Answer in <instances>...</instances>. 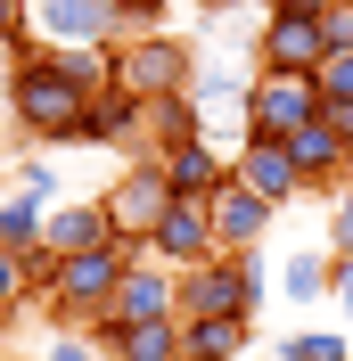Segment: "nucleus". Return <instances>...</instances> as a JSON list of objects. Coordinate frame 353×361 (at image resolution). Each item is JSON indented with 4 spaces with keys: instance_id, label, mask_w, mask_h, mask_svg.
Segmentation results:
<instances>
[{
    "instance_id": "nucleus-28",
    "label": "nucleus",
    "mask_w": 353,
    "mask_h": 361,
    "mask_svg": "<svg viewBox=\"0 0 353 361\" xmlns=\"http://www.w3.org/2000/svg\"><path fill=\"white\" fill-rule=\"evenodd\" d=\"M115 17H124V33H132V25H164L173 0H115Z\"/></svg>"
},
{
    "instance_id": "nucleus-8",
    "label": "nucleus",
    "mask_w": 353,
    "mask_h": 361,
    "mask_svg": "<svg viewBox=\"0 0 353 361\" xmlns=\"http://www.w3.org/2000/svg\"><path fill=\"white\" fill-rule=\"evenodd\" d=\"M148 255L164 271H198V263H214L222 255V238H214V205L205 197H173L164 214H156V230H148Z\"/></svg>"
},
{
    "instance_id": "nucleus-19",
    "label": "nucleus",
    "mask_w": 353,
    "mask_h": 361,
    "mask_svg": "<svg viewBox=\"0 0 353 361\" xmlns=\"http://www.w3.org/2000/svg\"><path fill=\"white\" fill-rule=\"evenodd\" d=\"M239 353H246V320H181V361H239Z\"/></svg>"
},
{
    "instance_id": "nucleus-21",
    "label": "nucleus",
    "mask_w": 353,
    "mask_h": 361,
    "mask_svg": "<svg viewBox=\"0 0 353 361\" xmlns=\"http://www.w3.org/2000/svg\"><path fill=\"white\" fill-rule=\"evenodd\" d=\"M271 361H353V337L345 329H296V337H280Z\"/></svg>"
},
{
    "instance_id": "nucleus-5",
    "label": "nucleus",
    "mask_w": 353,
    "mask_h": 361,
    "mask_svg": "<svg viewBox=\"0 0 353 361\" xmlns=\"http://www.w3.org/2000/svg\"><path fill=\"white\" fill-rule=\"evenodd\" d=\"M107 230L115 238H132V247H148V230H156V214H164V205H173V189H164V164L148 157V148H140L132 164H124V173L107 180Z\"/></svg>"
},
{
    "instance_id": "nucleus-7",
    "label": "nucleus",
    "mask_w": 353,
    "mask_h": 361,
    "mask_svg": "<svg viewBox=\"0 0 353 361\" xmlns=\"http://www.w3.org/2000/svg\"><path fill=\"white\" fill-rule=\"evenodd\" d=\"M321 58H329V33L304 8H271L255 25V74H312Z\"/></svg>"
},
{
    "instance_id": "nucleus-4",
    "label": "nucleus",
    "mask_w": 353,
    "mask_h": 361,
    "mask_svg": "<svg viewBox=\"0 0 353 361\" xmlns=\"http://www.w3.org/2000/svg\"><path fill=\"white\" fill-rule=\"evenodd\" d=\"M255 304H263V295L246 288V271L230 263V255H214V263H198V271L173 279V312L181 320H255Z\"/></svg>"
},
{
    "instance_id": "nucleus-27",
    "label": "nucleus",
    "mask_w": 353,
    "mask_h": 361,
    "mask_svg": "<svg viewBox=\"0 0 353 361\" xmlns=\"http://www.w3.org/2000/svg\"><path fill=\"white\" fill-rule=\"evenodd\" d=\"M329 304H337V320H345V337H353V255H337V271H329Z\"/></svg>"
},
{
    "instance_id": "nucleus-16",
    "label": "nucleus",
    "mask_w": 353,
    "mask_h": 361,
    "mask_svg": "<svg viewBox=\"0 0 353 361\" xmlns=\"http://www.w3.org/2000/svg\"><path fill=\"white\" fill-rule=\"evenodd\" d=\"M329 271H337L329 247H287V263L271 271V288H280L287 304H329Z\"/></svg>"
},
{
    "instance_id": "nucleus-18",
    "label": "nucleus",
    "mask_w": 353,
    "mask_h": 361,
    "mask_svg": "<svg viewBox=\"0 0 353 361\" xmlns=\"http://www.w3.org/2000/svg\"><path fill=\"white\" fill-rule=\"evenodd\" d=\"M107 345L115 361H181V320H140V329H107Z\"/></svg>"
},
{
    "instance_id": "nucleus-17",
    "label": "nucleus",
    "mask_w": 353,
    "mask_h": 361,
    "mask_svg": "<svg viewBox=\"0 0 353 361\" xmlns=\"http://www.w3.org/2000/svg\"><path fill=\"white\" fill-rule=\"evenodd\" d=\"M181 140H205V115H198V99L189 90H173V99H148V157H164V148H181Z\"/></svg>"
},
{
    "instance_id": "nucleus-20",
    "label": "nucleus",
    "mask_w": 353,
    "mask_h": 361,
    "mask_svg": "<svg viewBox=\"0 0 353 361\" xmlns=\"http://www.w3.org/2000/svg\"><path fill=\"white\" fill-rule=\"evenodd\" d=\"M42 222H49V205L42 197H0V247L8 255H42Z\"/></svg>"
},
{
    "instance_id": "nucleus-11",
    "label": "nucleus",
    "mask_w": 353,
    "mask_h": 361,
    "mask_svg": "<svg viewBox=\"0 0 353 361\" xmlns=\"http://www.w3.org/2000/svg\"><path fill=\"white\" fill-rule=\"evenodd\" d=\"M230 180H239V189H255L263 205H296V197H304V173L287 164L280 140H246L239 157H230Z\"/></svg>"
},
{
    "instance_id": "nucleus-34",
    "label": "nucleus",
    "mask_w": 353,
    "mask_h": 361,
    "mask_svg": "<svg viewBox=\"0 0 353 361\" xmlns=\"http://www.w3.org/2000/svg\"><path fill=\"white\" fill-rule=\"evenodd\" d=\"M246 8H255V17H271V8H280V0H246Z\"/></svg>"
},
{
    "instance_id": "nucleus-13",
    "label": "nucleus",
    "mask_w": 353,
    "mask_h": 361,
    "mask_svg": "<svg viewBox=\"0 0 353 361\" xmlns=\"http://www.w3.org/2000/svg\"><path fill=\"white\" fill-rule=\"evenodd\" d=\"M115 230H107V205L99 197H58L49 205V222H42V247L49 255H90V247H107Z\"/></svg>"
},
{
    "instance_id": "nucleus-2",
    "label": "nucleus",
    "mask_w": 353,
    "mask_h": 361,
    "mask_svg": "<svg viewBox=\"0 0 353 361\" xmlns=\"http://www.w3.org/2000/svg\"><path fill=\"white\" fill-rule=\"evenodd\" d=\"M107 66H115V90H132V99H173L198 74V49L181 33H124L107 49Z\"/></svg>"
},
{
    "instance_id": "nucleus-32",
    "label": "nucleus",
    "mask_w": 353,
    "mask_h": 361,
    "mask_svg": "<svg viewBox=\"0 0 353 361\" xmlns=\"http://www.w3.org/2000/svg\"><path fill=\"white\" fill-rule=\"evenodd\" d=\"M0 33H25V0H0Z\"/></svg>"
},
{
    "instance_id": "nucleus-14",
    "label": "nucleus",
    "mask_w": 353,
    "mask_h": 361,
    "mask_svg": "<svg viewBox=\"0 0 353 361\" xmlns=\"http://www.w3.org/2000/svg\"><path fill=\"white\" fill-rule=\"evenodd\" d=\"M164 189H173V197H214L222 180H230V157H222L214 140H181V148H164Z\"/></svg>"
},
{
    "instance_id": "nucleus-36",
    "label": "nucleus",
    "mask_w": 353,
    "mask_h": 361,
    "mask_svg": "<svg viewBox=\"0 0 353 361\" xmlns=\"http://www.w3.org/2000/svg\"><path fill=\"white\" fill-rule=\"evenodd\" d=\"M0 361H8V353H0Z\"/></svg>"
},
{
    "instance_id": "nucleus-33",
    "label": "nucleus",
    "mask_w": 353,
    "mask_h": 361,
    "mask_svg": "<svg viewBox=\"0 0 353 361\" xmlns=\"http://www.w3.org/2000/svg\"><path fill=\"white\" fill-rule=\"evenodd\" d=\"M280 8H304V17H329L337 0H280Z\"/></svg>"
},
{
    "instance_id": "nucleus-6",
    "label": "nucleus",
    "mask_w": 353,
    "mask_h": 361,
    "mask_svg": "<svg viewBox=\"0 0 353 361\" xmlns=\"http://www.w3.org/2000/svg\"><path fill=\"white\" fill-rule=\"evenodd\" d=\"M312 115H321V90H312V74H255L246 82V140H287L304 132Z\"/></svg>"
},
{
    "instance_id": "nucleus-22",
    "label": "nucleus",
    "mask_w": 353,
    "mask_h": 361,
    "mask_svg": "<svg viewBox=\"0 0 353 361\" xmlns=\"http://www.w3.org/2000/svg\"><path fill=\"white\" fill-rule=\"evenodd\" d=\"M312 90L321 99H353V42H337L321 66H312Z\"/></svg>"
},
{
    "instance_id": "nucleus-26",
    "label": "nucleus",
    "mask_w": 353,
    "mask_h": 361,
    "mask_svg": "<svg viewBox=\"0 0 353 361\" xmlns=\"http://www.w3.org/2000/svg\"><path fill=\"white\" fill-rule=\"evenodd\" d=\"M42 361H115V353H107L99 337H66V329H58V337L42 345Z\"/></svg>"
},
{
    "instance_id": "nucleus-23",
    "label": "nucleus",
    "mask_w": 353,
    "mask_h": 361,
    "mask_svg": "<svg viewBox=\"0 0 353 361\" xmlns=\"http://www.w3.org/2000/svg\"><path fill=\"white\" fill-rule=\"evenodd\" d=\"M8 173H17V189H25V197L58 205V164H49V157H17V164H8Z\"/></svg>"
},
{
    "instance_id": "nucleus-15",
    "label": "nucleus",
    "mask_w": 353,
    "mask_h": 361,
    "mask_svg": "<svg viewBox=\"0 0 353 361\" xmlns=\"http://www.w3.org/2000/svg\"><path fill=\"white\" fill-rule=\"evenodd\" d=\"M90 148H140V140H148V99H132V90H99V99H90Z\"/></svg>"
},
{
    "instance_id": "nucleus-24",
    "label": "nucleus",
    "mask_w": 353,
    "mask_h": 361,
    "mask_svg": "<svg viewBox=\"0 0 353 361\" xmlns=\"http://www.w3.org/2000/svg\"><path fill=\"white\" fill-rule=\"evenodd\" d=\"M329 255H353V180L329 189Z\"/></svg>"
},
{
    "instance_id": "nucleus-30",
    "label": "nucleus",
    "mask_w": 353,
    "mask_h": 361,
    "mask_svg": "<svg viewBox=\"0 0 353 361\" xmlns=\"http://www.w3.org/2000/svg\"><path fill=\"white\" fill-rule=\"evenodd\" d=\"M321 33H329V49H337V42H353V0H337L329 17H321Z\"/></svg>"
},
{
    "instance_id": "nucleus-3",
    "label": "nucleus",
    "mask_w": 353,
    "mask_h": 361,
    "mask_svg": "<svg viewBox=\"0 0 353 361\" xmlns=\"http://www.w3.org/2000/svg\"><path fill=\"white\" fill-rule=\"evenodd\" d=\"M25 25H33L42 49H115L124 42L115 0H25Z\"/></svg>"
},
{
    "instance_id": "nucleus-35",
    "label": "nucleus",
    "mask_w": 353,
    "mask_h": 361,
    "mask_svg": "<svg viewBox=\"0 0 353 361\" xmlns=\"http://www.w3.org/2000/svg\"><path fill=\"white\" fill-rule=\"evenodd\" d=\"M8 329H17V312H0V337H8Z\"/></svg>"
},
{
    "instance_id": "nucleus-10",
    "label": "nucleus",
    "mask_w": 353,
    "mask_h": 361,
    "mask_svg": "<svg viewBox=\"0 0 353 361\" xmlns=\"http://www.w3.org/2000/svg\"><path fill=\"white\" fill-rule=\"evenodd\" d=\"M280 148H287V164L304 173V189H337V180H353V140L337 132V123H321V115H312L304 132H287Z\"/></svg>"
},
{
    "instance_id": "nucleus-12",
    "label": "nucleus",
    "mask_w": 353,
    "mask_h": 361,
    "mask_svg": "<svg viewBox=\"0 0 353 361\" xmlns=\"http://www.w3.org/2000/svg\"><path fill=\"white\" fill-rule=\"evenodd\" d=\"M214 238H222V255H246V247H263V230H271V214L280 205H263L255 189H239V180H222L214 197Z\"/></svg>"
},
{
    "instance_id": "nucleus-29",
    "label": "nucleus",
    "mask_w": 353,
    "mask_h": 361,
    "mask_svg": "<svg viewBox=\"0 0 353 361\" xmlns=\"http://www.w3.org/2000/svg\"><path fill=\"white\" fill-rule=\"evenodd\" d=\"M25 49H42V42H33V25H25V33H0V82L17 74V58H25Z\"/></svg>"
},
{
    "instance_id": "nucleus-31",
    "label": "nucleus",
    "mask_w": 353,
    "mask_h": 361,
    "mask_svg": "<svg viewBox=\"0 0 353 361\" xmlns=\"http://www.w3.org/2000/svg\"><path fill=\"white\" fill-rule=\"evenodd\" d=\"M321 123H337V132L353 140V99H321Z\"/></svg>"
},
{
    "instance_id": "nucleus-1",
    "label": "nucleus",
    "mask_w": 353,
    "mask_h": 361,
    "mask_svg": "<svg viewBox=\"0 0 353 361\" xmlns=\"http://www.w3.org/2000/svg\"><path fill=\"white\" fill-rule=\"evenodd\" d=\"M0 90H8V123H17V140H33V148H74V140L90 132V90H74L49 49H25L17 74H8Z\"/></svg>"
},
{
    "instance_id": "nucleus-9",
    "label": "nucleus",
    "mask_w": 353,
    "mask_h": 361,
    "mask_svg": "<svg viewBox=\"0 0 353 361\" xmlns=\"http://www.w3.org/2000/svg\"><path fill=\"white\" fill-rule=\"evenodd\" d=\"M173 279H181V271H164L156 255H140V263L115 279L107 312L90 320V337H107V329H140V320H173Z\"/></svg>"
},
{
    "instance_id": "nucleus-25",
    "label": "nucleus",
    "mask_w": 353,
    "mask_h": 361,
    "mask_svg": "<svg viewBox=\"0 0 353 361\" xmlns=\"http://www.w3.org/2000/svg\"><path fill=\"white\" fill-rule=\"evenodd\" d=\"M33 304V279H25V255L0 247V312H25Z\"/></svg>"
}]
</instances>
